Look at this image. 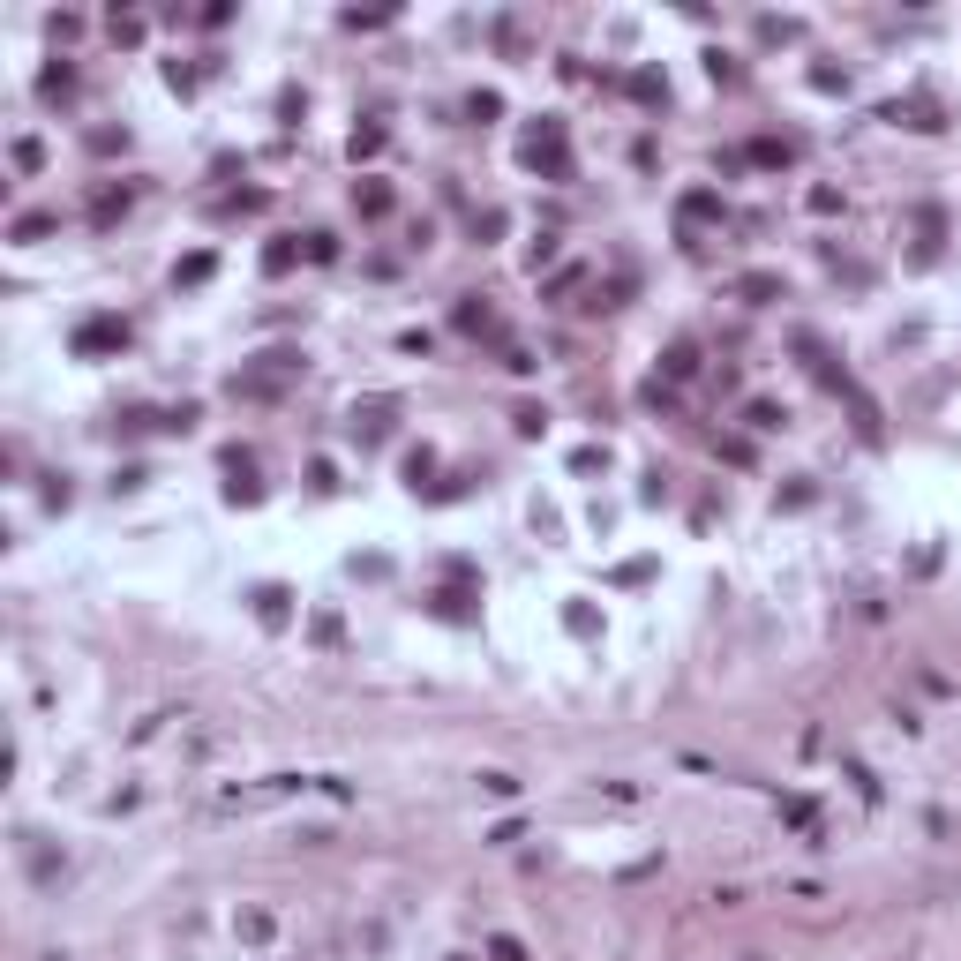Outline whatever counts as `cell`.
I'll return each instance as SVG.
<instances>
[{"label":"cell","mask_w":961,"mask_h":961,"mask_svg":"<svg viewBox=\"0 0 961 961\" xmlns=\"http://www.w3.org/2000/svg\"><path fill=\"white\" fill-rule=\"evenodd\" d=\"M120 338H128V324H91V331H83V346H120Z\"/></svg>","instance_id":"1"}]
</instances>
